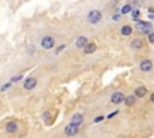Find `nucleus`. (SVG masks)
<instances>
[{
    "instance_id": "nucleus-1",
    "label": "nucleus",
    "mask_w": 154,
    "mask_h": 138,
    "mask_svg": "<svg viewBox=\"0 0 154 138\" xmlns=\"http://www.w3.org/2000/svg\"><path fill=\"white\" fill-rule=\"evenodd\" d=\"M87 19H88L89 23L96 24V23H99V22L101 20V12L97 11V10H93V11H90V12L88 13Z\"/></svg>"
},
{
    "instance_id": "nucleus-2",
    "label": "nucleus",
    "mask_w": 154,
    "mask_h": 138,
    "mask_svg": "<svg viewBox=\"0 0 154 138\" xmlns=\"http://www.w3.org/2000/svg\"><path fill=\"white\" fill-rule=\"evenodd\" d=\"M137 29H138L141 32L147 34V32H149V31L152 30V24L148 23V22H138V23H137Z\"/></svg>"
},
{
    "instance_id": "nucleus-3",
    "label": "nucleus",
    "mask_w": 154,
    "mask_h": 138,
    "mask_svg": "<svg viewBox=\"0 0 154 138\" xmlns=\"http://www.w3.org/2000/svg\"><path fill=\"white\" fill-rule=\"evenodd\" d=\"M41 44H42V47H43L45 49H49V48H52V47L54 46V40H53L51 36H46V37L42 38Z\"/></svg>"
},
{
    "instance_id": "nucleus-4",
    "label": "nucleus",
    "mask_w": 154,
    "mask_h": 138,
    "mask_svg": "<svg viewBox=\"0 0 154 138\" xmlns=\"http://www.w3.org/2000/svg\"><path fill=\"white\" fill-rule=\"evenodd\" d=\"M78 132V126L77 125H73V124H69L66 127H65V133L67 136H75L76 133Z\"/></svg>"
},
{
    "instance_id": "nucleus-5",
    "label": "nucleus",
    "mask_w": 154,
    "mask_h": 138,
    "mask_svg": "<svg viewBox=\"0 0 154 138\" xmlns=\"http://www.w3.org/2000/svg\"><path fill=\"white\" fill-rule=\"evenodd\" d=\"M111 101H112L114 104L122 103V102L124 101V94H123V92H114V94L111 96Z\"/></svg>"
},
{
    "instance_id": "nucleus-6",
    "label": "nucleus",
    "mask_w": 154,
    "mask_h": 138,
    "mask_svg": "<svg viewBox=\"0 0 154 138\" xmlns=\"http://www.w3.org/2000/svg\"><path fill=\"white\" fill-rule=\"evenodd\" d=\"M152 67H153V65H152V61H150V60H143V61L140 64V68H141V71H144V72L150 71Z\"/></svg>"
},
{
    "instance_id": "nucleus-7",
    "label": "nucleus",
    "mask_w": 154,
    "mask_h": 138,
    "mask_svg": "<svg viewBox=\"0 0 154 138\" xmlns=\"http://www.w3.org/2000/svg\"><path fill=\"white\" fill-rule=\"evenodd\" d=\"M35 86H36V79L32 78V77L28 78V79L24 82V88H25L26 90H31V89H34Z\"/></svg>"
},
{
    "instance_id": "nucleus-8",
    "label": "nucleus",
    "mask_w": 154,
    "mask_h": 138,
    "mask_svg": "<svg viewBox=\"0 0 154 138\" xmlns=\"http://www.w3.org/2000/svg\"><path fill=\"white\" fill-rule=\"evenodd\" d=\"M82 121H83V116L81 115V114H75L73 116H72V119H71V124H73V125H81L82 124Z\"/></svg>"
},
{
    "instance_id": "nucleus-9",
    "label": "nucleus",
    "mask_w": 154,
    "mask_h": 138,
    "mask_svg": "<svg viewBox=\"0 0 154 138\" xmlns=\"http://www.w3.org/2000/svg\"><path fill=\"white\" fill-rule=\"evenodd\" d=\"M17 128H18V126H17V124L13 122V121H11V122H8V124L6 125V131H7L8 133H13V132H16Z\"/></svg>"
},
{
    "instance_id": "nucleus-10",
    "label": "nucleus",
    "mask_w": 154,
    "mask_h": 138,
    "mask_svg": "<svg viewBox=\"0 0 154 138\" xmlns=\"http://www.w3.org/2000/svg\"><path fill=\"white\" fill-rule=\"evenodd\" d=\"M84 47H85V48H84V52H85L87 54H91V53H94V52L96 50V46H95L94 43H87Z\"/></svg>"
},
{
    "instance_id": "nucleus-11",
    "label": "nucleus",
    "mask_w": 154,
    "mask_h": 138,
    "mask_svg": "<svg viewBox=\"0 0 154 138\" xmlns=\"http://www.w3.org/2000/svg\"><path fill=\"white\" fill-rule=\"evenodd\" d=\"M146 94H147V89H146L144 86H138V88L135 90V95H136L137 97H143V96H146Z\"/></svg>"
},
{
    "instance_id": "nucleus-12",
    "label": "nucleus",
    "mask_w": 154,
    "mask_h": 138,
    "mask_svg": "<svg viewBox=\"0 0 154 138\" xmlns=\"http://www.w3.org/2000/svg\"><path fill=\"white\" fill-rule=\"evenodd\" d=\"M85 44H87V37L81 36V37L77 38V41H76V46H77L78 48H82V47H84Z\"/></svg>"
},
{
    "instance_id": "nucleus-13",
    "label": "nucleus",
    "mask_w": 154,
    "mask_h": 138,
    "mask_svg": "<svg viewBox=\"0 0 154 138\" xmlns=\"http://www.w3.org/2000/svg\"><path fill=\"white\" fill-rule=\"evenodd\" d=\"M122 35H124V36H129V35H131V32H132V28L131 26H129V25H124L123 28H122Z\"/></svg>"
},
{
    "instance_id": "nucleus-14",
    "label": "nucleus",
    "mask_w": 154,
    "mask_h": 138,
    "mask_svg": "<svg viewBox=\"0 0 154 138\" xmlns=\"http://www.w3.org/2000/svg\"><path fill=\"white\" fill-rule=\"evenodd\" d=\"M124 101H125V104H126V106H132V104H135L136 98H135L134 95H129V96H126V97L124 98Z\"/></svg>"
},
{
    "instance_id": "nucleus-15",
    "label": "nucleus",
    "mask_w": 154,
    "mask_h": 138,
    "mask_svg": "<svg viewBox=\"0 0 154 138\" xmlns=\"http://www.w3.org/2000/svg\"><path fill=\"white\" fill-rule=\"evenodd\" d=\"M131 48H134V49H140V48H142V42H141L140 40L132 41V42H131Z\"/></svg>"
},
{
    "instance_id": "nucleus-16",
    "label": "nucleus",
    "mask_w": 154,
    "mask_h": 138,
    "mask_svg": "<svg viewBox=\"0 0 154 138\" xmlns=\"http://www.w3.org/2000/svg\"><path fill=\"white\" fill-rule=\"evenodd\" d=\"M129 12H131V6L130 5H124L122 7V13L125 14V13H129Z\"/></svg>"
},
{
    "instance_id": "nucleus-17",
    "label": "nucleus",
    "mask_w": 154,
    "mask_h": 138,
    "mask_svg": "<svg viewBox=\"0 0 154 138\" xmlns=\"http://www.w3.org/2000/svg\"><path fill=\"white\" fill-rule=\"evenodd\" d=\"M131 13H132V18H134V20H138L137 17H138V14H140V11H138V10H134Z\"/></svg>"
},
{
    "instance_id": "nucleus-18",
    "label": "nucleus",
    "mask_w": 154,
    "mask_h": 138,
    "mask_svg": "<svg viewBox=\"0 0 154 138\" xmlns=\"http://www.w3.org/2000/svg\"><path fill=\"white\" fill-rule=\"evenodd\" d=\"M22 77H23L22 74H19V76H14V77L11 79V82H18V80H20V79H22Z\"/></svg>"
},
{
    "instance_id": "nucleus-19",
    "label": "nucleus",
    "mask_w": 154,
    "mask_h": 138,
    "mask_svg": "<svg viewBox=\"0 0 154 138\" xmlns=\"http://www.w3.org/2000/svg\"><path fill=\"white\" fill-rule=\"evenodd\" d=\"M10 86H11V83H6V84H5V85L1 88V91H4V90H6V89H8Z\"/></svg>"
},
{
    "instance_id": "nucleus-20",
    "label": "nucleus",
    "mask_w": 154,
    "mask_h": 138,
    "mask_svg": "<svg viewBox=\"0 0 154 138\" xmlns=\"http://www.w3.org/2000/svg\"><path fill=\"white\" fill-rule=\"evenodd\" d=\"M117 114H118V112L116 110V112H113V113H111L109 115H107V118H108V119H111V118H113V116H114V115H117Z\"/></svg>"
},
{
    "instance_id": "nucleus-21",
    "label": "nucleus",
    "mask_w": 154,
    "mask_h": 138,
    "mask_svg": "<svg viewBox=\"0 0 154 138\" xmlns=\"http://www.w3.org/2000/svg\"><path fill=\"white\" fill-rule=\"evenodd\" d=\"M64 48H65V46H64V44H63V46H60V47H59V48H58V49H57V50H55V53H57V54H58V53H59V52H60V50H63V49H64Z\"/></svg>"
},
{
    "instance_id": "nucleus-22",
    "label": "nucleus",
    "mask_w": 154,
    "mask_h": 138,
    "mask_svg": "<svg viewBox=\"0 0 154 138\" xmlns=\"http://www.w3.org/2000/svg\"><path fill=\"white\" fill-rule=\"evenodd\" d=\"M102 119H103V116H97V118H95L94 121H95V122H99V121H101Z\"/></svg>"
},
{
    "instance_id": "nucleus-23",
    "label": "nucleus",
    "mask_w": 154,
    "mask_h": 138,
    "mask_svg": "<svg viewBox=\"0 0 154 138\" xmlns=\"http://www.w3.org/2000/svg\"><path fill=\"white\" fill-rule=\"evenodd\" d=\"M149 41H150V42H153V41H154V35H153V34H150V35H149Z\"/></svg>"
},
{
    "instance_id": "nucleus-24",
    "label": "nucleus",
    "mask_w": 154,
    "mask_h": 138,
    "mask_svg": "<svg viewBox=\"0 0 154 138\" xmlns=\"http://www.w3.org/2000/svg\"><path fill=\"white\" fill-rule=\"evenodd\" d=\"M113 19H114V20H119V16H118V14H114V16H113Z\"/></svg>"
}]
</instances>
